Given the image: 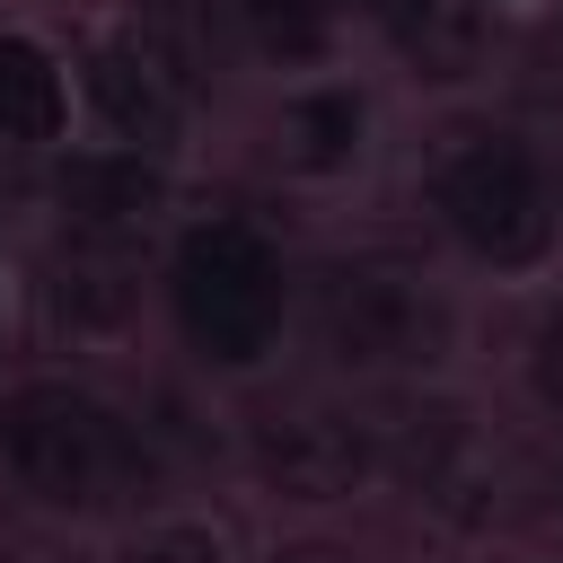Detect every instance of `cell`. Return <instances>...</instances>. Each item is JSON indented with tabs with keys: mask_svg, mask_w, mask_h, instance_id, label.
I'll list each match as a JSON object with an SVG mask.
<instances>
[{
	"mask_svg": "<svg viewBox=\"0 0 563 563\" xmlns=\"http://www.w3.org/2000/svg\"><path fill=\"white\" fill-rule=\"evenodd\" d=\"M88 97H97V114L114 123V141H132V150H150V141L176 132V88H167V70H158L150 53H132V44H97V53H88Z\"/></svg>",
	"mask_w": 563,
	"mask_h": 563,
	"instance_id": "7",
	"label": "cell"
},
{
	"mask_svg": "<svg viewBox=\"0 0 563 563\" xmlns=\"http://www.w3.org/2000/svg\"><path fill=\"white\" fill-rule=\"evenodd\" d=\"M528 378H537V396L563 413V317H545V334H537V352H528Z\"/></svg>",
	"mask_w": 563,
	"mask_h": 563,
	"instance_id": "12",
	"label": "cell"
},
{
	"mask_svg": "<svg viewBox=\"0 0 563 563\" xmlns=\"http://www.w3.org/2000/svg\"><path fill=\"white\" fill-rule=\"evenodd\" d=\"M0 457H9V475H18L35 501H53V510H114V501L150 493V449H141V431H132L106 396L53 387V378L9 396V413H0Z\"/></svg>",
	"mask_w": 563,
	"mask_h": 563,
	"instance_id": "1",
	"label": "cell"
},
{
	"mask_svg": "<svg viewBox=\"0 0 563 563\" xmlns=\"http://www.w3.org/2000/svg\"><path fill=\"white\" fill-rule=\"evenodd\" d=\"M431 211H440V229H449L475 264H493V273H528V264H545V246H554V176H545V158H537L528 141H510V132H466V141L431 167Z\"/></svg>",
	"mask_w": 563,
	"mask_h": 563,
	"instance_id": "3",
	"label": "cell"
},
{
	"mask_svg": "<svg viewBox=\"0 0 563 563\" xmlns=\"http://www.w3.org/2000/svg\"><path fill=\"white\" fill-rule=\"evenodd\" d=\"M554 493H563V475H554Z\"/></svg>",
	"mask_w": 563,
	"mask_h": 563,
	"instance_id": "15",
	"label": "cell"
},
{
	"mask_svg": "<svg viewBox=\"0 0 563 563\" xmlns=\"http://www.w3.org/2000/svg\"><path fill=\"white\" fill-rule=\"evenodd\" d=\"M361 97L352 88H299L290 106H282V158L299 167V176H334V167H352L361 158Z\"/></svg>",
	"mask_w": 563,
	"mask_h": 563,
	"instance_id": "9",
	"label": "cell"
},
{
	"mask_svg": "<svg viewBox=\"0 0 563 563\" xmlns=\"http://www.w3.org/2000/svg\"><path fill=\"white\" fill-rule=\"evenodd\" d=\"M282 563H361V554H343V545H290Z\"/></svg>",
	"mask_w": 563,
	"mask_h": 563,
	"instance_id": "13",
	"label": "cell"
},
{
	"mask_svg": "<svg viewBox=\"0 0 563 563\" xmlns=\"http://www.w3.org/2000/svg\"><path fill=\"white\" fill-rule=\"evenodd\" d=\"M449 334V308L422 290V273L387 264V255H361V264H334L325 282V343L361 369H396V361H431Z\"/></svg>",
	"mask_w": 563,
	"mask_h": 563,
	"instance_id": "4",
	"label": "cell"
},
{
	"mask_svg": "<svg viewBox=\"0 0 563 563\" xmlns=\"http://www.w3.org/2000/svg\"><path fill=\"white\" fill-rule=\"evenodd\" d=\"M70 123V79L35 35H0V141L44 150Z\"/></svg>",
	"mask_w": 563,
	"mask_h": 563,
	"instance_id": "8",
	"label": "cell"
},
{
	"mask_svg": "<svg viewBox=\"0 0 563 563\" xmlns=\"http://www.w3.org/2000/svg\"><path fill=\"white\" fill-rule=\"evenodd\" d=\"M255 457H264V475H273L282 493H308V501L352 493V475L369 466L361 431H352V422H334V413H290V422H273Z\"/></svg>",
	"mask_w": 563,
	"mask_h": 563,
	"instance_id": "6",
	"label": "cell"
},
{
	"mask_svg": "<svg viewBox=\"0 0 563 563\" xmlns=\"http://www.w3.org/2000/svg\"><path fill=\"white\" fill-rule=\"evenodd\" d=\"M387 18H396V26H413V18H431V0H387Z\"/></svg>",
	"mask_w": 563,
	"mask_h": 563,
	"instance_id": "14",
	"label": "cell"
},
{
	"mask_svg": "<svg viewBox=\"0 0 563 563\" xmlns=\"http://www.w3.org/2000/svg\"><path fill=\"white\" fill-rule=\"evenodd\" d=\"M123 563H220V545L194 537V528H158V537H141Z\"/></svg>",
	"mask_w": 563,
	"mask_h": 563,
	"instance_id": "11",
	"label": "cell"
},
{
	"mask_svg": "<svg viewBox=\"0 0 563 563\" xmlns=\"http://www.w3.org/2000/svg\"><path fill=\"white\" fill-rule=\"evenodd\" d=\"M150 211H158V176L141 167V150L70 158V176H62V220H70V246H88L97 264H123V246L150 229Z\"/></svg>",
	"mask_w": 563,
	"mask_h": 563,
	"instance_id": "5",
	"label": "cell"
},
{
	"mask_svg": "<svg viewBox=\"0 0 563 563\" xmlns=\"http://www.w3.org/2000/svg\"><path fill=\"white\" fill-rule=\"evenodd\" d=\"M167 299H176V325L185 343L211 361V369H255L273 343H282V317H290V273L273 255V238L255 220H194L176 238V264H167Z\"/></svg>",
	"mask_w": 563,
	"mask_h": 563,
	"instance_id": "2",
	"label": "cell"
},
{
	"mask_svg": "<svg viewBox=\"0 0 563 563\" xmlns=\"http://www.w3.org/2000/svg\"><path fill=\"white\" fill-rule=\"evenodd\" d=\"M238 18H246V35H255L264 53H282V62H317L325 35H334V0H238Z\"/></svg>",
	"mask_w": 563,
	"mask_h": 563,
	"instance_id": "10",
	"label": "cell"
}]
</instances>
